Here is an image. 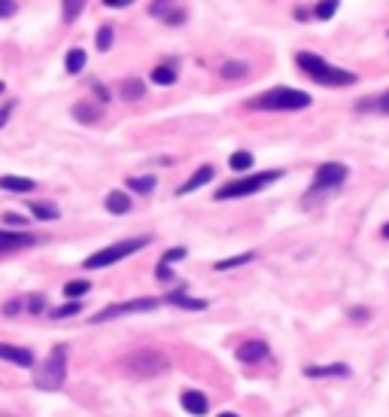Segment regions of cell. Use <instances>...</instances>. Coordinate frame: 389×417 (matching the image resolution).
Instances as JSON below:
<instances>
[{
  "label": "cell",
  "mask_w": 389,
  "mask_h": 417,
  "mask_svg": "<svg viewBox=\"0 0 389 417\" xmlns=\"http://www.w3.org/2000/svg\"><path fill=\"white\" fill-rule=\"evenodd\" d=\"M313 104V98L308 91H298L289 86L268 89L262 95H255L246 101V110H264V113H289V110H308Z\"/></svg>",
  "instance_id": "1"
},
{
  "label": "cell",
  "mask_w": 389,
  "mask_h": 417,
  "mask_svg": "<svg viewBox=\"0 0 389 417\" xmlns=\"http://www.w3.org/2000/svg\"><path fill=\"white\" fill-rule=\"evenodd\" d=\"M295 64L301 68L313 82H319V86H335V89H344V86H353V82H359L353 70H344V68H335V64H328L322 55L317 52H298L295 55Z\"/></svg>",
  "instance_id": "2"
},
{
  "label": "cell",
  "mask_w": 389,
  "mask_h": 417,
  "mask_svg": "<svg viewBox=\"0 0 389 417\" xmlns=\"http://www.w3.org/2000/svg\"><path fill=\"white\" fill-rule=\"evenodd\" d=\"M149 235H140V238H128V241H119V244H110V247H104V250H97V253H92L86 262H82V268L86 271H97V268H106V265H116V262H122L125 256L131 253H137V250H143L149 244Z\"/></svg>",
  "instance_id": "3"
},
{
  "label": "cell",
  "mask_w": 389,
  "mask_h": 417,
  "mask_svg": "<svg viewBox=\"0 0 389 417\" xmlns=\"http://www.w3.org/2000/svg\"><path fill=\"white\" fill-rule=\"evenodd\" d=\"M283 177V171H262V174H253V177H241V180H231L225 186L216 189V202H228V198H246V195H255L262 192L264 186L277 183Z\"/></svg>",
  "instance_id": "4"
},
{
  "label": "cell",
  "mask_w": 389,
  "mask_h": 417,
  "mask_svg": "<svg viewBox=\"0 0 389 417\" xmlns=\"http://www.w3.org/2000/svg\"><path fill=\"white\" fill-rule=\"evenodd\" d=\"M122 363H125V369L131 374H137V378H155V374H164L170 369L168 356H164L161 350H152V347L134 350V354H128Z\"/></svg>",
  "instance_id": "5"
},
{
  "label": "cell",
  "mask_w": 389,
  "mask_h": 417,
  "mask_svg": "<svg viewBox=\"0 0 389 417\" xmlns=\"http://www.w3.org/2000/svg\"><path fill=\"white\" fill-rule=\"evenodd\" d=\"M64 374H68V356H64L61 347H55L52 354H49V360L37 369L34 384L40 390H58L64 384Z\"/></svg>",
  "instance_id": "6"
},
{
  "label": "cell",
  "mask_w": 389,
  "mask_h": 417,
  "mask_svg": "<svg viewBox=\"0 0 389 417\" xmlns=\"http://www.w3.org/2000/svg\"><path fill=\"white\" fill-rule=\"evenodd\" d=\"M347 177H350V168L341 162H326L319 165L317 174H313V186H310V195H319V192H332V189H341Z\"/></svg>",
  "instance_id": "7"
},
{
  "label": "cell",
  "mask_w": 389,
  "mask_h": 417,
  "mask_svg": "<svg viewBox=\"0 0 389 417\" xmlns=\"http://www.w3.org/2000/svg\"><path fill=\"white\" fill-rule=\"evenodd\" d=\"M161 305V298H131V302H119V305H106L104 311H97L92 317V323H106L116 320V317H125V314H143V311H155Z\"/></svg>",
  "instance_id": "8"
},
{
  "label": "cell",
  "mask_w": 389,
  "mask_h": 417,
  "mask_svg": "<svg viewBox=\"0 0 389 417\" xmlns=\"http://www.w3.org/2000/svg\"><path fill=\"white\" fill-rule=\"evenodd\" d=\"M34 244H40V238L31 235V232H3L0 229V253H13V250H24Z\"/></svg>",
  "instance_id": "9"
},
{
  "label": "cell",
  "mask_w": 389,
  "mask_h": 417,
  "mask_svg": "<svg viewBox=\"0 0 389 417\" xmlns=\"http://www.w3.org/2000/svg\"><path fill=\"white\" fill-rule=\"evenodd\" d=\"M268 344H264L262 338H250V341H244L241 347H237V360L241 363H264L268 360Z\"/></svg>",
  "instance_id": "10"
},
{
  "label": "cell",
  "mask_w": 389,
  "mask_h": 417,
  "mask_svg": "<svg viewBox=\"0 0 389 417\" xmlns=\"http://www.w3.org/2000/svg\"><path fill=\"white\" fill-rule=\"evenodd\" d=\"M0 360L15 363L22 369H34V354L28 347H15V344H0Z\"/></svg>",
  "instance_id": "11"
},
{
  "label": "cell",
  "mask_w": 389,
  "mask_h": 417,
  "mask_svg": "<svg viewBox=\"0 0 389 417\" xmlns=\"http://www.w3.org/2000/svg\"><path fill=\"white\" fill-rule=\"evenodd\" d=\"M308 378H350V365L347 363H332V365H308L304 369Z\"/></svg>",
  "instance_id": "12"
},
{
  "label": "cell",
  "mask_w": 389,
  "mask_h": 417,
  "mask_svg": "<svg viewBox=\"0 0 389 417\" xmlns=\"http://www.w3.org/2000/svg\"><path fill=\"white\" fill-rule=\"evenodd\" d=\"M213 174H216V171H213V165H201V168H198V171L192 174V177H189V180L183 183V186L177 189V195H189V192H195V189L207 186V183L213 180Z\"/></svg>",
  "instance_id": "13"
},
{
  "label": "cell",
  "mask_w": 389,
  "mask_h": 417,
  "mask_svg": "<svg viewBox=\"0 0 389 417\" xmlns=\"http://www.w3.org/2000/svg\"><path fill=\"white\" fill-rule=\"evenodd\" d=\"M180 402H183V408L189 414H195V417H201V414H207V396L201 393V390H186L183 396H180Z\"/></svg>",
  "instance_id": "14"
},
{
  "label": "cell",
  "mask_w": 389,
  "mask_h": 417,
  "mask_svg": "<svg viewBox=\"0 0 389 417\" xmlns=\"http://www.w3.org/2000/svg\"><path fill=\"white\" fill-rule=\"evenodd\" d=\"M86 64H88V52L82 46H73L68 55H64V70L70 73V77H77V73L86 70Z\"/></svg>",
  "instance_id": "15"
},
{
  "label": "cell",
  "mask_w": 389,
  "mask_h": 417,
  "mask_svg": "<svg viewBox=\"0 0 389 417\" xmlns=\"http://www.w3.org/2000/svg\"><path fill=\"white\" fill-rule=\"evenodd\" d=\"M101 104H92V101H79L77 107H73V119L82 122V125H95L97 119H101Z\"/></svg>",
  "instance_id": "16"
},
{
  "label": "cell",
  "mask_w": 389,
  "mask_h": 417,
  "mask_svg": "<svg viewBox=\"0 0 389 417\" xmlns=\"http://www.w3.org/2000/svg\"><path fill=\"white\" fill-rule=\"evenodd\" d=\"M356 110H359V113L377 110V113H383V116H389V89H386V91H380L377 98H362V101L356 104Z\"/></svg>",
  "instance_id": "17"
},
{
  "label": "cell",
  "mask_w": 389,
  "mask_h": 417,
  "mask_svg": "<svg viewBox=\"0 0 389 417\" xmlns=\"http://www.w3.org/2000/svg\"><path fill=\"white\" fill-rule=\"evenodd\" d=\"M0 189H6V192H34L37 183L31 180V177H15V174H3V177H0Z\"/></svg>",
  "instance_id": "18"
},
{
  "label": "cell",
  "mask_w": 389,
  "mask_h": 417,
  "mask_svg": "<svg viewBox=\"0 0 389 417\" xmlns=\"http://www.w3.org/2000/svg\"><path fill=\"white\" fill-rule=\"evenodd\" d=\"M104 207H106L110 213H116V216L128 213V211H131V198H128V192H110V195L104 198Z\"/></svg>",
  "instance_id": "19"
},
{
  "label": "cell",
  "mask_w": 389,
  "mask_h": 417,
  "mask_svg": "<svg viewBox=\"0 0 389 417\" xmlns=\"http://www.w3.org/2000/svg\"><path fill=\"white\" fill-rule=\"evenodd\" d=\"M146 95V86H143V79H137V77H131L122 82V101H128V104H134L140 101V98Z\"/></svg>",
  "instance_id": "20"
},
{
  "label": "cell",
  "mask_w": 389,
  "mask_h": 417,
  "mask_svg": "<svg viewBox=\"0 0 389 417\" xmlns=\"http://www.w3.org/2000/svg\"><path fill=\"white\" fill-rule=\"evenodd\" d=\"M149 79L155 82V86H173V82H177V68H173V64H159V68H155L152 73H149Z\"/></svg>",
  "instance_id": "21"
},
{
  "label": "cell",
  "mask_w": 389,
  "mask_h": 417,
  "mask_svg": "<svg viewBox=\"0 0 389 417\" xmlns=\"http://www.w3.org/2000/svg\"><path fill=\"white\" fill-rule=\"evenodd\" d=\"M168 302L177 305V308H186V311H204V308H207L204 298H192V296H186V293H170Z\"/></svg>",
  "instance_id": "22"
},
{
  "label": "cell",
  "mask_w": 389,
  "mask_h": 417,
  "mask_svg": "<svg viewBox=\"0 0 389 417\" xmlns=\"http://www.w3.org/2000/svg\"><path fill=\"white\" fill-rule=\"evenodd\" d=\"M219 77L222 79H246L250 77V68H246L244 61H225L219 68Z\"/></svg>",
  "instance_id": "23"
},
{
  "label": "cell",
  "mask_w": 389,
  "mask_h": 417,
  "mask_svg": "<svg viewBox=\"0 0 389 417\" xmlns=\"http://www.w3.org/2000/svg\"><path fill=\"white\" fill-rule=\"evenodd\" d=\"M28 207H31V213L37 216V220H43V222H52V220H58V207L55 204H49V202H28Z\"/></svg>",
  "instance_id": "24"
},
{
  "label": "cell",
  "mask_w": 389,
  "mask_h": 417,
  "mask_svg": "<svg viewBox=\"0 0 389 417\" xmlns=\"http://www.w3.org/2000/svg\"><path fill=\"white\" fill-rule=\"evenodd\" d=\"M253 153H246V149H237V153H231V158H228V168L231 171H237V174H244V171H250L253 168Z\"/></svg>",
  "instance_id": "25"
},
{
  "label": "cell",
  "mask_w": 389,
  "mask_h": 417,
  "mask_svg": "<svg viewBox=\"0 0 389 417\" xmlns=\"http://www.w3.org/2000/svg\"><path fill=\"white\" fill-rule=\"evenodd\" d=\"M255 259V253H241V256H228V259H219L213 268L216 271H231V268H241V265H246V262H253Z\"/></svg>",
  "instance_id": "26"
},
{
  "label": "cell",
  "mask_w": 389,
  "mask_h": 417,
  "mask_svg": "<svg viewBox=\"0 0 389 417\" xmlns=\"http://www.w3.org/2000/svg\"><path fill=\"white\" fill-rule=\"evenodd\" d=\"M86 3L88 0H61V10H64V22H77L79 19V13L86 10Z\"/></svg>",
  "instance_id": "27"
},
{
  "label": "cell",
  "mask_w": 389,
  "mask_h": 417,
  "mask_svg": "<svg viewBox=\"0 0 389 417\" xmlns=\"http://www.w3.org/2000/svg\"><path fill=\"white\" fill-rule=\"evenodd\" d=\"M88 289H92V283H88V280H70V283H64V296L73 298V302H79V298L86 296Z\"/></svg>",
  "instance_id": "28"
},
{
  "label": "cell",
  "mask_w": 389,
  "mask_h": 417,
  "mask_svg": "<svg viewBox=\"0 0 389 417\" xmlns=\"http://www.w3.org/2000/svg\"><path fill=\"white\" fill-rule=\"evenodd\" d=\"M113 40H116V31L110 28V24H101V28H97V37H95V43H97V52H110Z\"/></svg>",
  "instance_id": "29"
},
{
  "label": "cell",
  "mask_w": 389,
  "mask_h": 417,
  "mask_svg": "<svg viewBox=\"0 0 389 417\" xmlns=\"http://www.w3.org/2000/svg\"><path fill=\"white\" fill-rule=\"evenodd\" d=\"M128 189L137 195H149L155 189V177H128Z\"/></svg>",
  "instance_id": "30"
},
{
  "label": "cell",
  "mask_w": 389,
  "mask_h": 417,
  "mask_svg": "<svg viewBox=\"0 0 389 417\" xmlns=\"http://www.w3.org/2000/svg\"><path fill=\"white\" fill-rule=\"evenodd\" d=\"M338 6H341V0H319L313 13H317V19H332L338 13Z\"/></svg>",
  "instance_id": "31"
},
{
  "label": "cell",
  "mask_w": 389,
  "mask_h": 417,
  "mask_svg": "<svg viewBox=\"0 0 389 417\" xmlns=\"http://www.w3.org/2000/svg\"><path fill=\"white\" fill-rule=\"evenodd\" d=\"M79 311H82V305H79V302H68V305L55 308V311H52V317H55V320H68V317L79 314Z\"/></svg>",
  "instance_id": "32"
},
{
  "label": "cell",
  "mask_w": 389,
  "mask_h": 417,
  "mask_svg": "<svg viewBox=\"0 0 389 417\" xmlns=\"http://www.w3.org/2000/svg\"><path fill=\"white\" fill-rule=\"evenodd\" d=\"M177 259H186V247H170L168 253H164V265H170Z\"/></svg>",
  "instance_id": "33"
},
{
  "label": "cell",
  "mask_w": 389,
  "mask_h": 417,
  "mask_svg": "<svg viewBox=\"0 0 389 417\" xmlns=\"http://www.w3.org/2000/svg\"><path fill=\"white\" fill-rule=\"evenodd\" d=\"M15 0H0V19H10V15H15Z\"/></svg>",
  "instance_id": "34"
},
{
  "label": "cell",
  "mask_w": 389,
  "mask_h": 417,
  "mask_svg": "<svg viewBox=\"0 0 389 417\" xmlns=\"http://www.w3.org/2000/svg\"><path fill=\"white\" fill-rule=\"evenodd\" d=\"M3 222H6V226H28V220L19 216V213H3Z\"/></svg>",
  "instance_id": "35"
},
{
  "label": "cell",
  "mask_w": 389,
  "mask_h": 417,
  "mask_svg": "<svg viewBox=\"0 0 389 417\" xmlns=\"http://www.w3.org/2000/svg\"><path fill=\"white\" fill-rule=\"evenodd\" d=\"M104 6H110V10H125V6H134V0H104Z\"/></svg>",
  "instance_id": "36"
},
{
  "label": "cell",
  "mask_w": 389,
  "mask_h": 417,
  "mask_svg": "<svg viewBox=\"0 0 389 417\" xmlns=\"http://www.w3.org/2000/svg\"><path fill=\"white\" fill-rule=\"evenodd\" d=\"M92 89H95V95L101 98V104H110V91H106V89L101 86V82H92Z\"/></svg>",
  "instance_id": "37"
},
{
  "label": "cell",
  "mask_w": 389,
  "mask_h": 417,
  "mask_svg": "<svg viewBox=\"0 0 389 417\" xmlns=\"http://www.w3.org/2000/svg\"><path fill=\"white\" fill-rule=\"evenodd\" d=\"M10 116H13V104H3V107H0V128L10 122Z\"/></svg>",
  "instance_id": "38"
},
{
  "label": "cell",
  "mask_w": 389,
  "mask_h": 417,
  "mask_svg": "<svg viewBox=\"0 0 389 417\" xmlns=\"http://www.w3.org/2000/svg\"><path fill=\"white\" fill-rule=\"evenodd\" d=\"M155 278H159V280H170V278H173V271H170V268H168V265H164V262H161V265H159V268H155Z\"/></svg>",
  "instance_id": "39"
},
{
  "label": "cell",
  "mask_w": 389,
  "mask_h": 417,
  "mask_svg": "<svg viewBox=\"0 0 389 417\" xmlns=\"http://www.w3.org/2000/svg\"><path fill=\"white\" fill-rule=\"evenodd\" d=\"M164 6H170V0H152V6H149V13H152V15H159V13L164 10Z\"/></svg>",
  "instance_id": "40"
},
{
  "label": "cell",
  "mask_w": 389,
  "mask_h": 417,
  "mask_svg": "<svg viewBox=\"0 0 389 417\" xmlns=\"http://www.w3.org/2000/svg\"><path fill=\"white\" fill-rule=\"evenodd\" d=\"M380 235H383V238L389 241V222H386V226H383V229H380Z\"/></svg>",
  "instance_id": "41"
},
{
  "label": "cell",
  "mask_w": 389,
  "mask_h": 417,
  "mask_svg": "<svg viewBox=\"0 0 389 417\" xmlns=\"http://www.w3.org/2000/svg\"><path fill=\"white\" fill-rule=\"evenodd\" d=\"M219 417H237L235 411H225V414H219Z\"/></svg>",
  "instance_id": "42"
},
{
  "label": "cell",
  "mask_w": 389,
  "mask_h": 417,
  "mask_svg": "<svg viewBox=\"0 0 389 417\" xmlns=\"http://www.w3.org/2000/svg\"><path fill=\"white\" fill-rule=\"evenodd\" d=\"M0 95H3V82H0Z\"/></svg>",
  "instance_id": "43"
},
{
  "label": "cell",
  "mask_w": 389,
  "mask_h": 417,
  "mask_svg": "<svg viewBox=\"0 0 389 417\" xmlns=\"http://www.w3.org/2000/svg\"><path fill=\"white\" fill-rule=\"evenodd\" d=\"M386 34H389V31H386Z\"/></svg>",
  "instance_id": "44"
}]
</instances>
